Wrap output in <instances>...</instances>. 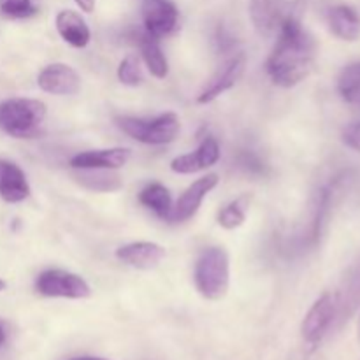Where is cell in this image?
I'll list each match as a JSON object with an SVG mask.
<instances>
[{
    "mask_svg": "<svg viewBox=\"0 0 360 360\" xmlns=\"http://www.w3.org/2000/svg\"><path fill=\"white\" fill-rule=\"evenodd\" d=\"M315 51L311 35L294 14H288L266 63L271 81L283 88H292L304 81L315 65Z\"/></svg>",
    "mask_w": 360,
    "mask_h": 360,
    "instance_id": "1",
    "label": "cell"
},
{
    "mask_svg": "<svg viewBox=\"0 0 360 360\" xmlns=\"http://www.w3.org/2000/svg\"><path fill=\"white\" fill-rule=\"evenodd\" d=\"M44 102L35 98H9L0 104V130L18 139H34L46 120Z\"/></svg>",
    "mask_w": 360,
    "mask_h": 360,
    "instance_id": "2",
    "label": "cell"
},
{
    "mask_svg": "<svg viewBox=\"0 0 360 360\" xmlns=\"http://www.w3.org/2000/svg\"><path fill=\"white\" fill-rule=\"evenodd\" d=\"M229 278H231V267H229L227 252L218 246L204 250L197 259L195 274H193L199 294L210 301H220L229 290Z\"/></svg>",
    "mask_w": 360,
    "mask_h": 360,
    "instance_id": "3",
    "label": "cell"
},
{
    "mask_svg": "<svg viewBox=\"0 0 360 360\" xmlns=\"http://www.w3.org/2000/svg\"><path fill=\"white\" fill-rule=\"evenodd\" d=\"M116 125L122 132L144 144H167L178 137L181 130L179 116L176 112H164L151 120L134 116H116Z\"/></svg>",
    "mask_w": 360,
    "mask_h": 360,
    "instance_id": "4",
    "label": "cell"
},
{
    "mask_svg": "<svg viewBox=\"0 0 360 360\" xmlns=\"http://www.w3.org/2000/svg\"><path fill=\"white\" fill-rule=\"evenodd\" d=\"M35 288L44 297L86 299L91 295L90 285L83 278L62 269L42 271L35 280Z\"/></svg>",
    "mask_w": 360,
    "mask_h": 360,
    "instance_id": "5",
    "label": "cell"
},
{
    "mask_svg": "<svg viewBox=\"0 0 360 360\" xmlns=\"http://www.w3.org/2000/svg\"><path fill=\"white\" fill-rule=\"evenodd\" d=\"M338 320L336 294L326 292L315 301L302 320L301 333L308 343H319Z\"/></svg>",
    "mask_w": 360,
    "mask_h": 360,
    "instance_id": "6",
    "label": "cell"
},
{
    "mask_svg": "<svg viewBox=\"0 0 360 360\" xmlns=\"http://www.w3.org/2000/svg\"><path fill=\"white\" fill-rule=\"evenodd\" d=\"M250 16L259 35L274 37L288 16L287 2L285 0H252Z\"/></svg>",
    "mask_w": 360,
    "mask_h": 360,
    "instance_id": "7",
    "label": "cell"
},
{
    "mask_svg": "<svg viewBox=\"0 0 360 360\" xmlns=\"http://www.w3.org/2000/svg\"><path fill=\"white\" fill-rule=\"evenodd\" d=\"M144 28L153 37H164L178 28L179 13L171 0H144Z\"/></svg>",
    "mask_w": 360,
    "mask_h": 360,
    "instance_id": "8",
    "label": "cell"
},
{
    "mask_svg": "<svg viewBox=\"0 0 360 360\" xmlns=\"http://www.w3.org/2000/svg\"><path fill=\"white\" fill-rule=\"evenodd\" d=\"M245 69L246 55L245 53H238V55L232 56L231 60H227V62L224 63V67L211 77L210 83L206 84V88H204V90L200 91L199 97H197V102H199V104H210L214 98L220 97L221 94L231 90V88L241 79V76L245 74Z\"/></svg>",
    "mask_w": 360,
    "mask_h": 360,
    "instance_id": "9",
    "label": "cell"
},
{
    "mask_svg": "<svg viewBox=\"0 0 360 360\" xmlns=\"http://www.w3.org/2000/svg\"><path fill=\"white\" fill-rule=\"evenodd\" d=\"M218 181H220V179H218V174H214V172H211V174L193 181L192 185L185 190V193L179 197L176 206H172L169 220L178 221V224L190 220V218L199 211L200 204H202V200L206 199L207 193L218 185Z\"/></svg>",
    "mask_w": 360,
    "mask_h": 360,
    "instance_id": "10",
    "label": "cell"
},
{
    "mask_svg": "<svg viewBox=\"0 0 360 360\" xmlns=\"http://www.w3.org/2000/svg\"><path fill=\"white\" fill-rule=\"evenodd\" d=\"M41 90L53 95H74L81 88V77L67 63H51L44 67L37 77Z\"/></svg>",
    "mask_w": 360,
    "mask_h": 360,
    "instance_id": "11",
    "label": "cell"
},
{
    "mask_svg": "<svg viewBox=\"0 0 360 360\" xmlns=\"http://www.w3.org/2000/svg\"><path fill=\"white\" fill-rule=\"evenodd\" d=\"M220 160V146L214 137H206L192 153L176 157L171 162V169L178 174H193V172L204 171Z\"/></svg>",
    "mask_w": 360,
    "mask_h": 360,
    "instance_id": "12",
    "label": "cell"
},
{
    "mask_svg": "<svg viewBox=\"0 0 360 360\" xmlns=\"http://www.w3.org/2000/svg\"><path fill=\"white\" fill-rule=\"evenodd\" d=\"M116 257H118V260H122L123 264H127V266L136 267V269L150 271L155 269V267L164 260L165 250L164 246L157 245V243L139 241L120 246V248L116 250Z\"/></svg>",
    "mask_w": 360,
    "mask_h": 360,
    "instance_id": "13",
    "label": "cell"
},
{
    "mask_svg": "<svg viewBox=\"0 0 360 360\" xmlns=\"http://www.w3.org/2000/svg\"><path fill=\"white\" fill-rule=\"evenodd\" d=\"M130 160V150L127 148H109V150L83 151L70 158L72 169H115L123 167Z\"/></svg>",
    "mask_w": 360,
    "mask_h": 360,
    "instance_id": "14",
    "label": "cell"
},
{
    "mask_svg": "<svg viewBox=\"0 0 360 360\" xmlns=\"http://www.w3.org/2000/svg\"><path fill=\"white\" fill-rule=\"evenodd\" d=\"M30 195V185L25 172L16 164L0 160V197L6 202H21Z\"/></svg>",
    "mask_w": 360,
    "mask_h": 360,
    "instance_id": "15",
    "label": "cell"
},
{
    "mask_svg": "<svg viewBox=\"0 0 360 360\" xmlns=\"http://www.w3.org/2000/svg\"><path fill=\"white\" fill-rule=\"evenodd\" d=\"M327 23H329L330 32H333L338 39H341V41H359L360 14L354 9V7L345 6V4L330 7L329 13H327Z\"/></svg>",
    "mask_w": 360,
    "mask_h": 360,
    "instance_id": "16",
    "label": "cell"
},
{
    "mask_svg": "<svg viewBox=\"0 0 360 360\" xmlns=\"http://www.w3.org/2000/svg\"><path fill=\"white\" fill-rule=\"evenodd\" d=\"M338 319H348L360 308V257L347 269L341 283L340 294H336Z\"/></svg>",
    "mask_w": 360,
    "mask_h": 360,
    "instance_id": "17",
    "label": "cell"
},
{
    "mask_svg": "<svg viewBox=\"0 0 360 360\" xmlns=\"http://www.w3.org/2000/svg\"><path fill=\"white\" fill-rule=\"evenodd\" d=\"M56 30L72 48H84L90 42V28L86 21L74 11H60L56 14Z\"/></svg>",
    "mask_w": 360,
    "mask_h": 360,
    "instance_id": "18",
    "label": "cell"
},
{
    "mask_svg": "<svg viewBox=\"0 0 360 360\" xmlns=\"http://www.w3.org/2000/svg\"><path fill=\"white\" fill-rule=\"evenodd\" d=\"M139 48L143 60L146 62V67L150 69V72L155 77H165L169 72V63L165 58L164 51L160 48V42L158 37H153L151 34H148L146 30L139 35Z\"/></svg>",
    "mask_w": 360,
    "mask_h": 360,
    "instance_id": "19",
    "label": "cell"
},
{
    "mask_svg": "<svg viewBox=\"0 0 360 360\" xmlns=\"http://www.w3.org/2000/svg\"><path fill=\"white\" fill-rule=\"evenodd\" d=\"M79 171L76 179L79 185L91 192H115L122 188V178L109 172V169H76Z\"/></svg>",
    "mask_w": 360,
    "mask_h": 360,
    "instance_id": "20",
    "label": "cell"
},
{
    "mask_svg": "<svg viewBox=\"0 0 360 360\" xmlns=\"http://www.w3.org/2000/svg\"><path fill=\"white\" fill-rule=\"evenodd\" d=\"M139 202L143 204V206H146L148 210L153 211V213H157L160 218H164V220H169V217H171V192H169L164 185H160V183H151L146 188L141 190Z\"/></svg>",
    "mask_w": 360,
    "mask_h": 360,
    "instance_id": "21",
    "label": "cell"
},
{
    "mask_svg": "<svg viewBox=\"0 0 360 360\" xmlns=\"http://www.w3.org/2000/svg\"><path fill=\"white\" fill-rule=\"evenodd\" d=\"M338 94L348 104H360V62H352L338 76Z\"/></svg>",
    "mask_w": 360,
    "mask_h": 360,
    "instance_id": "22",
    "label": "cell"
},
{
    "mask_svg": "<svg viewBox=\"0 0 360 360\" xmlns=\"http://www.w3.org/2000/svg\"><path fill=\"white\" fill-rule=\"evenodd\" d=\"M250 200H252V197H250L248 193H245V195L238 197V199L232 200L231 204H227V206L218 213V224H220V227L227 229V231L241 227L246 221V214H248L250 210Z\"/></svg>",
    "mask_w": 360,
    "mask_h": 360,
    "instance_id": "23",
    "label": "cell"
},
{
    "mask_svg": "<svg viewBox=\"0 0 360 360\" xmlns=\"http://www.w3.org/2000/svg\"><path fill=\"white\" fill-rule=\"evenodd\" d=\"M118 79L123 84H129V86H139L144 81L143 70H141L139 58L136 55H129L120 62L118 67Z\"/></svg>",
    "mask_w": 360,
    "mask_h": 360,
    "instance_id": "24",
    "label": "cell"
},
{
    "mask_svg": "<svg viewBox=\"0 0 360 360\" xmlns=\"http://www.w3.org/2000/svg\"><path fill=\"white\" fill-rule=\"evenodd\" d=\"M0 13L11 20H23L37 13L32 0H0Z\"/></svg>",
    "mask_w": 360,
    "mask_h": 360,
    "instance_id": "25",
    "label": "cell"
},
{
    "mask_svg": "<svg viewBox=\"0 0 360 360\" xmlns=\"http://www.w3.org/2000/svg\"><path fill=\"white\" fill-rule=\"evenodd\" d=\"M341 141L345 143V146L360 153V120L345 127L343 132H341Z\"/></svg>",
    "mask_w": 360,
    "mask_h": 360,
    "instance_id": "26",
    "label": "cell"
},
{
    "mask_svg": "<svg viewBox=\"0 0 360 360\" xmlns=\"http://www.w3.org/2000/svg\"><path fill=\"white\" fill-rule=\"evenodd\" d=\"M239 165L250 174H262L264 172V162L253 151H243L239 155Z\"/></svg>",
    "mask_w": 360,
    "mask_h": 360,
    "instance_id": "27",
    "label": "cell"
},
{
    "mask_svg": "<svg viewBox=\"0 0 360 360\" xmlns=\"http://www.w3.org/2000/svg\"><path fill=\"white\" fill-rule=\"evenodd\" d=\"M214 42H217V46L220 51H231V49L236 46L234 37L229 34V30L225 27L217 28V34H214Z\"/></svg>",
    "mask_w": 360,
    "mask_h": 360,
    "instance_id": "28",
    "label": "cell"
},
{
    "mask_svg": "<svg viewBox=\"0 0 360 360\" xmlns=\"http://www.w3.org/2000/svg\"><path fill=\"white\" fill-rule=\"evenodd\" d=\"M74 2H76L77 6L84 11V13H91L95 7V0H74Z\"/></svg>",
    "mask_w": 360,
    "mask_h": 360,
    "instance_id": "29",
    "label": "cell"
},
{
    "mask_svg": "<svg viewBox=\"0 0 360 360\" xmlns=\"http://www.w3.org/2000/svg\"><path fill=\"white\" fill-rule=\"evenodd\" d=\"M6 343V329L2 327V323H0V347Z\"/></svg>",
    "mask_w": 360,
    "mask_h": 360,
    "instance_id": "30",
    "label": "cell"
},
{
    "mask_svg": "<svg viewBox=\"0 0 360 360\" xmlns=\"http://www.w3.org/2000/svg\"><path fill=\"white\" fill-rule=\"evenodd\" d=\"M69 360H108V359H98V357H74Z\"/></svg>",
    "mask_w": 360,
    "mask_h": 360,
    "instance_id": "31",
    "label": "cell"
},
{
    "mask_svg": "<svg viewBox=\"0 0 360 360\" xmlns=\"http://www.w3.org/2000/svg\"><path fill=\"white\" fill-rule=\"evenodd\" d=\"M4 288H6V283H4V281H2V280H0V292H2V290H4Z\"/></svg>",
    "mask_w": 360,
    "mask_h": 360,
    "instance_id": "32",
    "label": "cell"
},
{
    "mask_svg": "<svg viewBox=\"0 0 360 360\" xmlns=\"http://www.w3.org/2000/svg\"><path fill=\"white\" fill-rule=\"evenodd\" d=\"M359 340H360V320H359Z\"/></svg>",
    "mask_w": 360,
    "mask_h": 360,
    "instance_id": "33",
    "label": "cell"
}]
</instances>
